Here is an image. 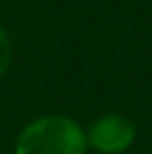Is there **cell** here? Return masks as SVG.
<instances>
[{"instance_id": "1", "label": "cell", "mask_w": 152, "mask_h": 154, "mask_svg": "<svg viewBox=\"0 0 152 154\" xmlns=\"http://www.w3.org/2000/svg\"><path fill=\"white\" fill-rule=\"evenodd\" d=\"M83 127L67 116H43L23 127L14 154H85Z\"/></svg>"}, {"instance_id": "3", "label": "cell", "mask_w": 152, "mask_h": 154, "mask_svg": "<svg viewBox=\"0 0 152 154\" xmlns=\"http://www.w3.org/2000/svg\"><path fill=\"white\" fill-rule=\"evenodd\" d=\"M11 58H14V45H11V38L9 34L0 27V76L9 69L11 65Z\"/></svg>"}, {"instance_id": "2", "label": "cell", "mask_w": 152, "mask_h": 154, "mask_svg": "<svg viewBox=\"0 0 152 154\" xmlns=\"http://www.w3.org/2000/svg\"><path fill=\"white\" fill-rule=\"evenodd\" d=\"M134 134H137V130H134L130 119L119 114H107L96 119L90 125L85 139H87V145H92L96 152L121 154L132 145Z\"/></svg>"}]
</instances>
